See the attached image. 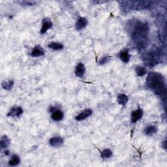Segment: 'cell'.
<instances>
[{"label": "cell", "instance_id": "1", "mask_svg": "<svg viewBox=\"0 0 167 167\" xmlns=\"http://www.w3.org/2000/svg\"><path fill=\"white\" fill-rule=\"evenodd\" d=\"M149 28L146 23L138 22L133 31L132 37L139 48H144L147 45Z\"/></svg>", "mask_w": 167, "mask_h": 167}, {"label": "cell", "instance_id": "2", "mask_svg": "<svg viewBox=\"0 0 167 167\" xmlns=\"http://www.w3.org/2000/svg\"><path fill=\"white\" fill-rule=\"evenodd\" d=\"M146 84L157 95L166 94V86L163 77L159 73H151L146 79Z\"/></svg>", "mask_w": 167, "mask_h": 167}, {"label": "cell", "instance_id": "3", "mask_svg": "<svg viewBox=\"0 0 167 167\" xmlns=\"http://www.w3.org/2000/svg\"><path fill=\"white\" fill-rule=\"evenodd\" d=\"M50 112H52V115H51V118L52 119L55 121V122H60L63 119H64V113L60 110L56 109V108L52 107L50 108Z\"/></svg>", "mask_w": 167, "mask_h": 167}, {"label": "cell", "instance_id": "4", "mask_svg": "<svg viewBox=\"0 0 167 167\" xmlns=\"http://www.w3.org/2000/svg\"><path fill=\"white\" fill-rule=\"evenodd\" d=\"M131 120L133 123H136L137 122L142 119L143 116V111L141 108H139L137 110H135L132 112L131 113Z\"/></svg>", "mask_w": 167, "mask_h": 167}, {"label": "cell", "instance_id": "5", "mask_svg": "<svg viewBox=\"0 0 167 167\" xmlns=\"http://www.w3.org/2000/svg\"><path fill=\"white\" fill-rule=\"evenodd\" d=\"M53 26L52 22L51 20L48 18H44L43 20V23H42V27L41 29V34H44L48 30H50Z\"/></svg>", "mask_w": 167, "mask_h": 167}, {"label": "cell", "instance_id": "6", "mask_svg": "<svg viewBox=\"0 0 167 167\" xmlns=\"http://www.w3.org/2000/svg\"><path fill=\"white\" fill-rule=\"evenodd\" d=\"M93 112L91 109H85L82 112H81L80 114H78L76 117H75V119L77 121H82L84 120L86 118L90 117L91 114H92Z\"/></svg>", "mask_w": 167, "mask_h": 167}, {"label": "cell", "instance_id": "7", "mask_svg": "<svg viewBox=\"0 0 167 167\" xmlns=\"http://www.w3.org/2000/svg\"><path fill=\"white\" fill-rule=\"evenodd\" d=\"M49 143L50 145L52 146V147H60V146H61L63 144V143H64V139L60 136L52 137L50 139Z\"/></svg>", "mask_w": 167, "mask_h": 167}, {"label": "cell", "instance_id": "8", "mask_svg": "<svg viewBox=\"0 0 167 167\" xmlns=\"http://www.w3.org/2000/svg\"><path fill=\"white\" fill-rule=\"evenodd\" d=\"M23 113L22 108L20 106L14 107L11 109L9 113H8V116L13 117V118H16V117H19Z\"/></svg>", "mask_w": 167, "mask_h": 167}, {"label": "cell", "instance_id": "9", "mask_svg": "<svg viewBox=\"0 0 167 167\" xmlns=\"http://www.w3.org/2000/svg\"><path fill=\"white\" fill-rule=\"evenodd\" d=\"M88 24V21L86 18L84 17H80V18H78L76 22V28L78 31H80L83 30L84 28H85L86 26Z\"/></svg>", "mask_w": 167, "mask_h": 167}, {"label": "cell", "instance_id": "10", "mask_svg": "<svg viewBox=\"0 0 167 167\" xmlns=\"http://www.w3.org/2000/svg\"><path fill=\"white\" fill-rule=\"evenodd\" d=\"M85 66L82 63H79L75 69V75L77 77H82L85 73Z\"/></svg>", "mask_w": 167, "mask_h": 167}, {"label": "cell", "instance_id": "11", "mask_svg": "<svg viewBox=\"0 0 167 167\" xmlns=\"http://www.w3.org/2000/svg\"><path fill=\"white\" fill-rule=\"evenodd\" d=\"M44 54V51L43 48L41 47L40 46H36V47H34V48L33 49V51L31 52V55L33 57H40L43 56Z\"/></svg>", "mask_w": 167, "mask_h": 167}, {"label": "cell", "instance_id": "12", "mask_svg": "<svg viewBox=\"0 0 167 167\" xmlns=\"http://www.w3.org/2000/svg\"><path fill=\"white\" fill-rule=\"evenodd\" d=\"M119 57L123 62L128 63L130 60V56L127 49H125L123 51H121L119 54Z\"/></svg>", "mask_w": 167, "mask_h": 167}, {"label": "cell", "instance_id": "13", "mask_svg": "<svg viewBox=\"0 0 167 167\" xmlns=\"http://www.w3.org/2000/svg\"><path fill=\"white\" fill-rule=\"evenodd\" d=\"M11 143V140L9 138L7 135H3L2 136L1 140H0V146H1V148H6L9 146Z\"/></svg>", "mask_w": 167, "mask_h": 167}, {"label": "cell", "instance_id": "14", "mask_svg": "<svg viewBox=\"0 0 167 167\" xmlns=\"http://www.w3.org/2000/svg\"><path fill=\"white\" fill-rule=\"evenodd\" d=\"M128 97L127 96L123 94V93H120L118 95V97H117V101H118V103H119V104H121V105H125V104H127V103L128 102Z\"/></svg>", "mask_w": 167, "mask_h": 167}, {"label": "cell", "instance_id": "15", "mask_svg": "<svg viewBox=\"0 0 167 167\" xmlns=\"http://www.w3.org/2000/svg\"><path fill=\"white\" fill-rule=\"evenodd\" d=\"M157 132V129L156 127L153 126V125H149V126L147 127L144 130V133L146 135L148 136H152L155 134Z\"/></svg>", "mask_w": 167, "mask_h": 167}, {"label": "cell", "instance_id": "16", "mask_svg": "<svg viewBox=\"0 0 167 167\" xmlns=\"http://www.w3.org/2000/svg\"><path fill=\"white\" fill-rule=\"evenodd\" d=\"M48 47L54 50V51H61L64 48V45L60 43H56V42H52L51 44H49Z\"/></svg>", "mask_w": 167, "mask_h": 167}, {"label": "cell", "instance_id": "17", "mask_svg": "<svg viewBox=\"0 0 167 167\" xmlns=\"http://www.w3.org/2000/svg\"><path fill=\"white\" fill-rule=\"evenodd\" d=\"M20 162V157L18 155H13L11 158V159L9 161V165L10 166H16L18 165Z\"/></svg>", "mask_w": 167, "mask_h": 167}, {"label": "cell", "instance_id": "18", "mask_svg": "<svg viewBox=\"0 0 167 167\" xmlns=\"http://www.w3.org/2000/svg\"><path fill=\"white\" fill-rule=\"evenodd\" d=\"M135 71L138 76L143 77L147 73V69L144 67L137 66L135 67Z\"/></svg>", "mask_w": 167, "mask_h": 167}, {"label": "cell", "instance_id": "19", "mask_svg": "<svg viewBox=\"0 0 167 167\" xmlns=\"http://www.w3.org/2000/svg\"><path fill=\"white\" fill-rule=\"evenodd\" d=\"M13 85H14V82L12 81H11V80L3 82L2 84L3 88L5 90H11L12 88V87H13Z\"/></svg>", "mask_w": 167, "mask_h": 167}, {"label": "cell", "instance_id": "20", "mask_svg": "<svg viewBox=\"0 0 167 167\" xmlns=\"http://www.w3.org/2000/svg\"><path fill=\"white\" fill-rule=\"evenodd\" d=\"M112 156V152L109 149H105L101 152V156L103 158H110Z\"/></svg>", "mask_w": 167, "mask_h": 167}, {"label": "cell", "instance_id": "21", "mask_svg": "<svg viewBox=\"0 0 167 167\" xmlns=\"http://www.w3.org/2000/svg\"><path fill=\"white\" fill-rule=\"evenodd\" d=\"M36 3H37V2H34V1H22L20 2V4H22V5H25V6L34 5Z\"/></svg>", "mask_w": 167, "mask_h": 167}, {"label": "cell", "instance_id": "22", "mask_svg": "<svg viewBox=\"0 0 167 167\" xmlns=\"http://www.w3.org/2000/svg\"><path fill=\"white\" fill-rule=\"evenodd\" d=\"M109 61H110L109 57H103L101 58V60L99 61V64L104 65V64H106V63H108Z\"/></svg>", "mask_w": 167, "mask_h": 167}, {"label": "cell", "instance_id": "23", "mask_svg": "<svg viewBox=\"0 0 167 167\" xmlns=\"http://www.w3.org/2000/svg\"><path fill=\"white\" fill-rule=\"evenodd\" d=\"M5 155H6V156H8V155H9V151H5Z\"/></svg>", "mask_w": 167, "mask_h": 167}]
</instances>
